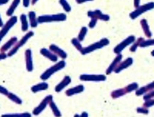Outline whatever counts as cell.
I'll return each mask as SVG.
<instances>
[{
    "label": "cell",
    "instance_id": "obj_1",
    "mask_svg": "<svg viewBox=\"0 0 154 117\" xmlns=\"http://www.w3.org/2000/svg\"><path fill=\"white\" fill-rule=\"evenodd\" d=\"M109 44V40L107 38H103L100 39L99 41L90 44V45H87L86 47H83L82 50L81 51V54L82 55H87L89 53H93L95 51L99 50L100 49H103L105 46L108 45Z\"/></svg>",
    "mask_w": 154,
    "mask_h": 117
},
{
    "label": "cell",
    "instance_id": "obj_24",
    "mask_svg": "<svg viewBox=\"0 0 154 117\" xmlns=\"http://www.w3.org/2000/svg\"><path fill=\"white\" fill-rule=\"evenodd\" d=\"M20 2H21V0H13L12 3H11L10 6L9 7V9L6 11V16L12 17L13 14H14L15 11L16 10L17 7L19 6Z\"/></svg>",
    "mask_w": 154,
    "mask_h": 117
},
{
    "label": "cell",
    "instance_id": "obj_44",
    "mask_svg": "<svg viewBox=\"0 0 154 117\" xmlns=\"http://www.w3.org/2000/svg\"><path fill=\"white\" fill-rule=\"evenodd\" d=\"M79 117H89V114L86 112H82V113L79 115Z\"/></svg>",
    "mask_w": 154,
    "mask_h": 117
},
{
    "label": "cell",
    "instance_id": "obj_40",
    "mask_svg": "<svg viewBox=\"0 0 154 117\" xmlns=\"http://www.w3.org/2000/svg\"><path fill=\"white\" fill-rule=\"evenodd\" d=\"M31 4V0H23V5L25 8H28Z\"/></svg>",
    "mask_w": 154,
    "mask_h": 117
},
{
    "label": "cell",
    "instance_id": "obj_7",
    "mask_svg": "<svg viewBox=\"0 0 154 117\" xmlns=\"http://www.w3.org/2000/svg\"><path fill=\"white\" fill-rule=\"evenodd\" d=\"M18 18L16 16H12V17L9 18V19L6 22L3 26L2 27L1 30H0V42H2L4 37L7 35L9 30L14 26L17 23Z\"/></svg>",
    "mask_w": 154,
    "mask_h": 117
},
{
    "label": "cell",
    "instance_id": "obj_16",
    "mask_svg": "<svg viewBox=\"0 0 154 117\" xmlns=\"http://www.w3.org/2000/svg\"><path fill=\"white\" fill-rule=\"evenodd\" d=\"M71 82H72L71 77L69 76V75H66V76L63 79V80H62L60 83H58L57 85H56V87H55V91H56V93H60V92L63 91L66 86H68L71 83Z\"/></svg>",
    "mask_w": 154,
    "mask_h": 117
},
{
    "label": "cell",
    "instance_id": "obj_18",
    "mask_svg": "<svg viewBox=\"0 0 154 117\" xmlns=\"http://www.w3.org/2000/svg\"><path fill=\"white\" fill-rule=\"evenodd\" d=\"M140 26L142 27V29L143 31V33L145 36L148 38H150L152 37V31L150 30L149 26L148 24V22L146 19H143L140 20Z\"/></svg>",
    "mask_w": 154,
    "mask_h": 117
},
{
    "label": "cell",
    "instance_id": "obj_2",
    "mask_svg": "<svg viewBox=\"0 0 154 117\" xmlns=\"http://www.w3.org/2000/svg\"><path fill=\"white\" fill-rule=\"evenodd\" d=\"M67 16L65 13H57V14L42 15L38 17V24L49 23H57V22L66 21Z\"/></svg>",
    "mask_w": 154,
    "mask_h": 117
},
{
    "label": "cell",
    "instance_id": "obj_23",
    "mask_svg": "<svg viewBox=\"0 0 154 117\" xmlns=\"http://www.w3.org/2000/svg\"><path fill=\"white\" fill-rule=\"evenodd\" d=\"M49 88V84L46 82H39V83L36 84L35 86H32L31 87V91L34 93H37L41 91L46 90Z\"/></svg>",
    "mask_w": 154,
    "mask_h": 117
},
{
    "label": "cell",
    "instance_id": "obj_9",
    "mask_svg": "<svg viewBox=\"0 0 154 117\" xmlns=\"http://www.w3.org/2000/svg\"><path fill=\"white\" fill-rule=\"evenodd\" d=\"M87 16L90 19H95L96 20H101V21L107 22L110 19L109 16L107 14H104L100 9H95V10H90L87 12Z\"/></svg>",
    "mask_w": 154,
    "mask_h": 117
},
{
    "label": "cell",
    "instance_id": "obj_21",
    "mask_svg": "<svg viewBox=\"0 0 154 117\" xmlns=\"http://www.w3.org/2000/svg\"><path fill=\"white\" fill-rule=\"evenodd\" d=\"M28 19L29 26L31 28H36L38 26V17L36 16V13L34 11H30L28 13Z\"/></svg>",
    "mask_w": 154,
    "mask_h": 117
},
{
    "label": "cell",
    "instance_id": "obj_26",
    "mask_svg": "<svg viewBox=\"0 0 154 117\" xmlns=\"http://www.w3.org/2000/svg\"><path fill=\"white\" fill-rule=\"evenodd\" d=\"M144 40H145V38H143V37H140V38H136L135 42H133V43L131 45V46H130V52H132V53H135V52L137 51V49H138V47H140L141 43H142Z\"/></svg>",
    "mask_w": 154,
    "mask_h": 117
},
{
    "label": "cell",
    "instance_id": "obj_19",
    "mask_svg": "<svg viewBox=\"0 0 154 117\" xmlns=\"http://www.w3.org/2000/svg\"><path fill=\"white\" fill-rule=\"evenodd\" d=\"M154 90V81L150 82V83L147 84L146 86H143L141 88H139L137 91H136V95L137 96H142V95L146 94V93H149L150 91Z\"/></svg>",
    "mask_w": 154,
    "mask_h": 117
},
{
    "label": "cell",
    "instance_id": "obj_14",
    "mask_svg": "<svg viewBox=\"0 0 154 117\" xmlns=\"http://www.w3.org/2000/svg\"><path fill=\"white\" fill-rule=\"evenodd\" d=\"M133 58L128 57L127 59H126V60H123H123L121 61V63L118 65V66L116 67V69H115L114 72H116V73H119V72H122L123 70L129 68L131 65H133Z\"/></svg>",
    "mask_w": 154,
    "mask_h": 117
},
{
    "label": "cell",
    "instance_id": "obj_28",
    "mask_svg": "<svg viewBox=\"0 0 154 117\" xmlns=\"http://www.w3.org/2000/svg\"><path fill=\"white\" fill-rule=\"evenodd\" d=\"M59 3L60 4L63 10L67 12V13L72 11V6L70 5V4L69 3L67 0H59Z\"/></svg>",
    "mask_w": 154,
    "mask_h": 117
},
{
    "label": "cell",
    "instance_id": "obj_49",
    "mask_svg": "<svg viewBox=\"0 0 154 117\" xmlns=\"http://www.w3.org/2000/svg\"><path fill=\"white\" fill-rule=\"evenodd\" d=\"M73 117H79V114H75V115H74Z\"/></svg>",
    "mask_w": 154,
    "mask_h": 117
},
{
    "label": "cell",
    "instance_id": "obj_46",
    "mask_svg": "<svg viewBox=\"0 0 154 117\" xmlns=\"http://www.w3.org/2000/svg\"><path fill=\"white\" fill-rule=\"evenodd\" d=\"M3 26V21H2V17H1V15H0V28H2Z\"/></svg>",
    "mask_w": 154,
    "mask_h": 117
},
{
    "label": "cell",
    "instance_id": "obj_43",
    "mask_svg": "<svg viewBox=\"0 0 154 117\" xmlns=\"http://www.w3.org/2000/svg\"><path fill=\"white\" fill-rule=\"evenodd\" d=\"M8 57V55L5 53H0V61L2 60H5Z\"/></svg>",
    "mask_w": 154,
    "mask_h": 117
},
{
    "label": "cell",
    "instance_id": "obj_34",
    "mask_svg": "<svg viewBox=\"0 0 154 117\" xmlns=\"http://www.w3.org/2000/svg\"><path fill=\"white\" fill-rule=\"evenodd\" d=\"M152 45H154V38H148L146 40H144L143 42L141 43L140 47L145 48L149 47V46H152Z\"/></svg>",
    "mask_w": 154,
    "mask_h": 117
},
{
    "label": "cell",
    "instance_id": "obj_41",
    "mask_svg": "<svg viewBox=\"0 0 154 117\" xmlns=\"http://www.w3.org/2000/svg\"><path fill=\"white\" fill-rule=\"evenodd\" d=\"M92 1H94V0H75V2L77 4H83L88 2H92Z\"/></svg>",
    "mask_w": 154,
    "mask_h": 117
},
{
    "label": "cell",
    "instance_id": "obj_47",
    "mask_svg": "<svg viewBox=\"0 0 154 117\" xmlns=\"http://www.w3.org/2000/svg\"><path fill=\"white\" fill-rule=\"evenodd\" d=\"M38 1H39V0H31V4L32 5H35V4L37 3V2H38Z\"/></svg>",
    "mask_w": 154,
    "mask_h": 117
},
{
    "label": "cell",
    "instance_id": "obj_8",
    "mask_svg": "<svg viewBox=\"0 0 154 117\" xmlns=\"http://www.w3.org/2000/svg\"><path fill=\"white\" fill-rule=\"evenodd\" d=\"M79 79L84 82H103L106 80V76L103 74H82Z\"/></svg>",
    "mask_w": 154,
    "mask_h": 117
},
{
    "label": "cell",
    "instance_id": "obj_15",
    "mask_svg": "<svg viewBox=\"0 0 154 117\" xmlns=\"http://www.w3.org/2000/svg\"><path fill=\"white\" fill-rule=\"evenodd\" d=\"M40 54L42 56H44L45 58L48 59L49 60H50L51 62H53V63H56L58 62V59L59 58L54 54V53L52 52L49 49H46V48H42L39 51Z\"/></svg>",
    "mask_w": 154,
    "mask_h": 117
},
{
    "label": "cell",
    "instance_id": "obj_30",
    "mask_svg": "<svg viewBox=\"0 0 154 117\" xmlns=\"http://www.w3.org/2000/svg\"><path fill=\"white\" fill-rule=\"evenodd\" d=\"M7 97L11 100V101L16 103V104H18V105H21L22 103H23V100L19 98V96H16V94H14V93H9V94L7 95Z\"/></svg>",
    "mask_w": 154,
    "mask_h": 117
},
{
    "label": "cell",
    "instance_id": "obj_12",
    "mask_svg": "<svg viewBox=\"0 0 154 117\" xmlns=\"http://www.w3.org/2000/svg\"><path fill=\"white\" fill-rule=\"evenodd\" d=\"M49 49H50L58 58H60V59H62L63 60H66L67 58V56H68L65 50H63V49H61L60 46H58L56 44H51V45H49Z\"/></svg>",
    "mask_w": 154,
    "mask_h": 117
},
{
    "label": "cell",
    "instance_id": "obj_29",
    "mask_svg": "<svg viewBox=\"0 0 154 117\" xmlns=\"http://www.w3.org/2000/svg\"><path fill=\"white\" fill-rule=\"evenodd\" d=\"M71 43H72V45H73L76 50H78L79 53H81V51L83 49V46H82V42H80V41L77 38V37L76 38H72V39H71Z\"/></svg>",
    "mask_w": 154,
    "mask_h": 117
},
{
    "label": "cell",
    "instance_id": "obj_4",
    "mask_svg": "<svg viewBox=\"0 0 154 117\" xmlns=\"http://www.w3.org/2000/svg\"><path fill=\"white\" fill-rule=\"evenodd\" d=\"M33 35H34V32L32 31L27 32L26 33L23 35V38H22L20 40L18 41V42L16 43V45H15L14 46L10 49V50H9V52L7 54L8 56H9V57H11V56H14L16 53H17L18 51L21 49L23 45H26V44L27 43V42H28V41L29 40L30 38L33 36Z\"/></svg>",
    "mask_w": 154,
    "mask_h": 117
},
{
    "label": "cell",
    "instance_id": "obj_20",
    "mask_svg": "<svg viewBox=\"0 0 154 117\" xmlns=\"http://www.w3.org/2000/svg\"><path fill=\"white\" fill-rule=\"evenodd\" d=\"M84 89L85 87L83 85H78V86H74V87L67 89V90L66 91V95L67 96H74V95L82 93V92L84 91Z\"/></svg>",
    "mask_w": 154,
    "mask_h": 117
},
{
    "label": "cell",
    "instance_id": "obj_22",
    "mask_svg": "<svg viewBox=\"0 0 154 117\" xmlns=\"http://www.w3.org/2000/svg\"><path fill=\"white\" fill-rule=\"evenodd\" d=\"M19 19H20V22H21V30L24 32H28L29 27L30 26L28 20V16H27V15L23 13V14L20 15Z\"/></svg>",
    "mask_w": 154,
    "mask_h": 117
},
{
    "label": "cell",
    "instance_id": "obj_17",
    "mask_svg": "<svg viewBox=\"0 0 154 117\" xmlns=\"http://www.w3.org/2000/svg\"><path fill=\"white\" fill-rule=\"evenodd\" d=\"M18 42V38L16 36H13L8 40L7 42H5L3 45H2V47L0 48V52L1 53H5V52H7V51L10 50L15 45H16V42Z\"/></svg>",
    "mask_w": 154,
    "mask_h": 117
},
{
    "label": "cell",
    "instance_id": "obj_13",
    "mask_svg": "<svg viewBox=\"0 0 154 117\" xmlns=\"http://www.w3.org/2000/svg\"><path fill=\"white\" fill-rule=\"evenodd\" d=\"M122 59H123V55L122 54L116 55L115 59L112 60V63H110V65H109V66H108V68L106 69V75H110L112 72H113L114 71H115L116 67L118 66V65H119V63H121V61H122Z\"/></svg>",
    "mask_w": 154,
    "mask_h": 117
},
{
    "label": "cell",
    "instance_id": "obj_48",
    "mask_svg": "<svg viewBox=\"0 0 154 117\" xmlns=\"http://www.w3.org/2000/svg\"><path fill=\"white\" fill-rule=\"evenodd\" d=\"M151 56H153V57H154V49L152 51V52H151Z\"/></svg>",
    "mask_w": 154,
    "mask_h": 117
},
{
    "label": "cell",
    "instance_id": "obj_39",
    "mask_svg": "<svg viewBox=\"0 0 154 117\" xmlns=\"http://www.w3.org/2000/svg\"><path fill=\"white\" fill-rule=\"evenodd\" d=\"M9 92L8 91V89H6V88L3 87L2 86H0V94L7 96V95L9 94Z\"/></svg>",
    "mask_w": 154,
    "mask_h": 117
},
{
    "label": "cell",
    "instance_id": "obj_42",
    "mask_svg": "<svg viewBox=\"0 0 154 117\" xmlns=\"http://www.w3.org/2000/svg\"><path fill=\"white\" fill-rule=\"evenodd\" d=\"M140 2H141V0H133V5H134L135 9L140 6Z\"/></svg>",
    "mask_w": 154,
    "mask_h": 117
},
{
    "label": "cell",
    "instance_id": "obj_35",
    "mask_svg": "<svg viewBox=\"0 0 154 117\" xmlns=\"http://www.w3.org/2000/svg\"><path fill=\"white\" fill-rule=\"evenodd\" d=\"M144 95H145V96H143V100H145V101L151 100V99H154V90L150 91V92L146 93V94Z\"/></svg>",
    "mask_w": 154,
    "mask_h": 117
},
{
    "label": "cell",
    "instance_id": "obj_32",
    "mask_svg": "<svg viewBox=\"0 0 154 117\" xmlns=\"http://www.w3.org/2000/svg\"><path fill=\"white\" fill-rule=\"evenodd\" d=\"M124 88L126 89V94H127V93H132L133 91H137L139 89V85L137 82H133V83H130L128 86H125Z\"/></svg>",
    "mask_w": 154,
    "mask_h": 117
},
{
    "label": "cell",
    "instance_id": "obj_11",
    "mask_svg": "<svg viewBox=\"0 0 154 117\" xmlns=\"http://www.w3.org/2000/svg\"><path fill=\"white\" fill-rule=\"evenodd\" d=\"M25 61L26 67L28 72H32L34 69L33 60H32V52L30 49H27L25 52Z\"/></svg>",
    "mask_w": 154,
    "mask_h": 117
},
{
    "label": "cell",
    "instance_id": "obj_38",
    "mask_svg": "<svg viewBox=\"0 0 154 117\" xmlns=\"http://www.w3.org/2000/svg\"><path fill=\"white\" fill-rule=\"evenodd\" d=\"M97 23H98V20H96L95 19H90V22L88 24V28L93 29L97 25Z\"/></svg>",
    "mask_w": 154,
    "mask_h": 117
},
{
    "label": "cell",
    "instance_id": "obj_6",
    "mask_svg": "<svg viewBox=\"0 0 154 117\" xmlns=\"http://www.w3.org/2000/svg\"><path fill=\"white\" fill-rule=\"evenodd\" d=\"M135 40H136V37H135V35H129V36L126 37L125 39H123L122 42H120L119 44H117V45H116L113 49V53H115L116 55L121 54V53H122L126 47L131 45L132 44L135 42Z\"/></svg>",
    "mask_w": 154,
    "mask_h": 117
},
{
    "label": "cell",
    "instance_id": "obj_3",
    "mask_svg": "<svg viewBox=\"0 0 154 117\" xmlns=\"http://www.w3.org/2000/svg\"><path fill=\"white\" fill-rule=\"evenodd\" d=\"M66 62L65 60H60L59 62H56L53 66H52L51 67H49V69L45 71L42 75H40V79L43 81L47 80L48 79H49L53 74H55L56 72H59L60 70H62L63 69L65 68L66 66Z\"/></svg>",
    "mask_w": 154,
    "mask_h": 117
},
{
    "label": "cell",
    "instance_id": "obj_31",
    "mask_svg": "<svg viewBox=\"0 0 154 117\" xmlns=\"http://www.w3.org/2000/svg\"><path fill=\"white\" fill-rule=\"evenodd\" d=\"M88 32V28L86 26H83L81 28L80 31H79V34H78V36H77V38L79 39L80 42H82V41L85 40V38H86V35H87Z\"/></svg>",
    "mask_w": 154,
    "mask_h": 117
},
{
    "label": "cell",
    "instance_id": "obj_27",
    "mask_svg": "<svg viewBox=\"0 0 154 117\" xmlns=\"http://www.w3.org/2000/svg\"><path fill=\"white\" fill-rule=\"evenodd\" d=\"M126 94V89L125 88H122V89H116V90L112 91V93H111V97L112 99H118L121 96H123L124 95Z\"/></svg>",
    "mask_w": 154,
    "mask_h": 117
},
{
    "label": "cell",
    "instance_id": "obj_37",
    "mask_svg": "<svg viewBox=\"0 0 154 117\" xmlns=\"http://www.w3.org/2000/svg\"><path fill=\"white\" fill-rule=\"evenodd\" d=\"M154 106V99H151V100H146L145 101V103H143V106L146 108H149L151 106Z\"/></svg>",
    "mask_w": 154,
    "mask_h": 117
},
{
    "label": "cell",
    "instance_id": "obj_36",
    "mask_svg": "<svg viewBox=\"0 0 154 117\" xmlns=\"http://www.w3.org/2000/svg\"><path fill=\"white\" fill-rule=\"evenodd\" d=\"M137 112H139L140 114H145V115H147L149 113V109L148 108H146V107H138L137 108Z\"/></svg>",
    "mask_w": 154,
    "mask_h": 117
},
{
    "label": "cell",
    "instance_id": "obj_25",
    "mask_svg": "<svg viewBox=\"0 0 154 117\" xmlns=\"http://www.w3.org/2000/svg\"><path fill=\"white\" fill-rule=\"evenodd\" d=\"M49 107H50L51 110H52V112H53V115H54L55 117H61L62 116V113H61V112H60V109H59V107L57 106V105H56V103H55V102L53 101V100H52V101L49 103Z\"/></svg>",
    "mask_w": 154,
    "mask_h": 117
},
{
    "label": "cell",
    "instance_id": "obj_5",
    "mask_svg": "<svg viewBox=\"0 0 154 117\" xmlns=\"http://www.w3.org/2000/svg\"><path fill=\"white\" fill-rule=\"evenodd\" d=\"M154 9V2H147V3L144 4V5H140L137 8L134 9L133 12H131L130 13V18L133 20L134 19H137V18L140 17L141 15H143L145 12H148V11H150L152 9Z\"/></svg>",
    "mask_w": 154,
    "mask_h": 117
},
{
    "label": "cell",
    "instance_id": "obj_10",
    "mask_svg": "<svg viewBox=\"0 0 154 117\" xmlns=\"http://www.w3.org/2000/svg\"><path fill=\"white\" fill-rule=\"evenodd\" d=\"M52 100H53V96H51V95H49V96H46V97L43 99L42 101L40 102V103L32 110V114L35 115H38L41 113V112L43 111L46 108L48 105L49 104Z\"/></svg>",
    "mask_w": 154,
    "mask_h": 117
},
{
    "label": "cell",
    "instance_id": "obj_33",
    "mask_svg": "<svg viewBox=\"0 0 154 117\" xmlns=\"http://www.w3.org/2000/svg\"><path fill=\"white\" fill-rule=\"evenodd\" d=\"M1 117H32L29 112H23V113H10L3 114Z\"/></svg>",
    "mask_w": 154,
    "mask_h": 117
},
{
    "label": "cell",
    "instance_id": "obj_45",
    "mask_svg": "<svg viewBox=\"0 0 154 117\" xmlns=\"http://www.w3.org/2000/svg\"><path fill=\"white\" fill-rule=\"evenodd\" d=\"M9 0H0V5H5V4L8 3Z\"/></svg>",
    "mask_w": 154,
    "mask_h": 117
}]
</instances>
